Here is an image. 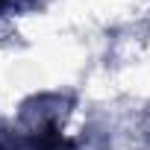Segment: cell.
<instances>
[{
	"label": "cell",
	"instance_id": "cell-1",
	"mask_svg": "<svg viewBox=\"0 0 150 150\" xmlns=\"http://www.w3.org/2000/svg\"><path fill=\"white\" fill-rule=\"evenodd\" d=\"M0 3H3V0H0Z\"/></svg>",
	"mask_w": 150,
	"mask_h": 150
}]
</instances>
